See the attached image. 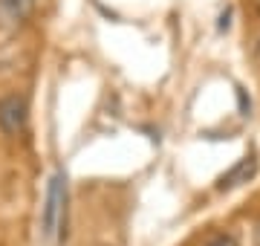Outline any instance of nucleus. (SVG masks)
Listing matches in <instances>:
<instances>
[{
    "instance_id": "3",
    "label": "nucleus",
    "mask_w": 260,
    "mask_h": 246,
    "mask_svg": "<svg viewBox=\"0 0 260 246\" xmlns=\"http://www.w3.org/2000/svg\"><path fill=\"white\" fill-rule=\"evenodd\" d=\"M35 6H38V0H0V26L3 29L23 26L32 18Z\"/></svg>"
},
{
    "instance_id": "1",
    "label": "nucleus",
    "mask_w": 260,
    "mask_h": 246,
    "mask_svg": "<svg viewBox=\"0 0 260 246\" xmlns=\"http://www.w3.org/2000/svg\"><path fill=\"white\" fill-rule=\"evenodd\" d=\"M67 223V174L55 171L47 189V200L41 208V235L52 240L55 235H64Z\"/></svg>"
},
{
    "instance_id": "4",
    "label": "nucleus",
    "mask_w": 260,
    "mask_h": 246,
    "mask_svg": "<svg viewBox=\"0 0 260 246\" xmlns=\"http://www.w3.org/2000/svg\"><path fill=\"white\" fill-rule=\"evenodd\" d=\"M254 171H257V160H254V157H246V160H240L232 171H225L223 177H220L217 189H220V191L237 189V186H243V182H249L251 177H254Z\"/></svg>"
},
{
    "instance_id": "5",
    "label": "nucleus",
    "mask_w": 260,
    "mask_h": 246,
    "mask_svg": "<svg viewBox=\"0 0 260 246\" xmlns=\"http://www.w3.org/2000/svg\"><path fill=\"white\" fill-rule=\"evenodd\" d=\"M203 246H240V243H237V237L232 232H211L203 240Z\"/></svg>"
},
{
    "instance_id": "6",
    "label": "nucleus",
    "mask_w": 260,
    "mask_h": 246,
    "mask_svg": "<svg viewBox=\"0 0 260 246\" xmlns=\"http://www.w3.org/2000/svg\"><path fill=\"white\" fill-rule=\"evenodd\" d=\"M254 58L260 61V38H257V44H254Z\"/></svg>"
},
{
    "instance_id": "2",
    "label": "nucleus",
    "mask_w": 260,
    "mask_h": 246,
    "mask_svg": "<svg viewBox=\"0 0 260 246\" xmlns=\"http://www.w3.org/2000/svg\"><path fill=\"white\" fill-rule=\"evenodd\" d=\"M26 119H29V104H26L23 96L9 93V96L0 99V131L6 133V136H18V133H23Z\"/></svg>"
},
{
    "instance_id": "7",
    "label": "nucleus",
    "mask_w": 260,
    "mask_h": 246,
    "mask_svg": "<svg viewBox=\"0 0 260 246\" xmlns=\"http://www.w3.org/2000/svg\"><path fill=\"white\" fill-rule=\"evenodd\" d=\"M257 12H260V0H257Z\"/></svg>"
}]
</instances>
